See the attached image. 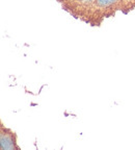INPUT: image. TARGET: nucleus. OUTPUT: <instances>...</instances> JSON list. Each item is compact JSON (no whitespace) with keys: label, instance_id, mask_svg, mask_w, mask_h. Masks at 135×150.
Masks as SVG:
<instances>
[{"label":"nucleus","instance_id":"nucleus-1","mask_svg":"<svg viewBox=\"0 0 135 150\" xmlns=\"http://www.w3.org/2000/svg\"><path fill=\"white\" fill-rule=\"evenodd\" d=\"M63 9L68 11L73 17L81 19L91 26H99L95 13V0H57Z\"/></svg>","mask_w":135,"mask_h":150},{"label":"nucleus","instance_id":"nucleus-2","mask_svg":"<svg viewBox=\"0 0 135 150\" xmlns=\"http://www.w3.org/2000/svg\"><path fill=\"white\" fill-rule=\"evenodd\" d=\"M94 6L96 18L100 25L103 19L113 16L117 11H124V8H127L129 12L133 9L135 2L134 0H95Z\"/></svg>","mask_w":135,"mask_h":150},{"label":"nucleus","instance_id":"nucleus-3","mask_svg":"<svg viewBox=\"0 0 135 150\" xmlns=\"http://www.w3.org/2000/svg\"><path fill=\"white\" fill-rule=\"evenodd\" d=\"M0 145L1 150H19L20 147L17 144V134L14 130L5 127L3 124L0 126Z\"/></svg>","mask_w":135,"mask_h":150}]
</instances>
